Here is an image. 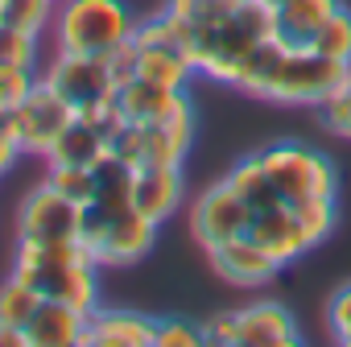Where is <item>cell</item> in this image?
I'll list each match as a JSON object with an SVG mask.
<instances>
[{
	"label": "cell",
	"mask_w": 351,
	"mask_h": 347,
	"mask_svg": "<svg viewBox=\"0 0 351 347\" xmlns=\"http://www.w3.org/2000/svg\"><path fill=\"white\" fill-rule=\"evenodd\" d=\"M136 46H141L136 79H149V83L169 87V91H186V83L199 75L182 46H169V42H136Z\"/></svg>",
	"instance_id": "d6986e66"
},
{
	"label": "cell",
	"mask_w": 351,
	"mask_h": 347,
	"mask_svg": "<svg viewBox=\"0 0 351 347\" xmlns=\"http://www.w3.org/2000/svg\"><path fill=\"white\" fill-rule=\"evenodd\" d=\"M104 62H108V75H112L116 91H120L124 83H132V79H136V67H141V46H136V38L112 46V50L104 54Z\"/></svg>",
	"instance_id": "1f68e13d"
},
{
	"label": "cell",
	"mask_w": 351,
	"mask_h": 347,
	"mask_svg": "<svg viewBox=\"0 0 351 347\" xmlns=\"http://www.w3.org/2000/svg\"><path fill=\"white\" fill-rule=\"evenodd\" d=\"M91 174H95V207H104V211H124V207H132V182H136V169L124 161V157H116L112 149L91 165Z\"/></svg>",
	"instance_id": "44dd1931"
},
{
	"label": "cell",
	"mask_w": 351,
	"mask_h": 347,
	"mask_svg": "<svg viewBox=\"0 0 351 347\" xmlns=\"http://www.w3.org/2000/svg\"><path fill=\"white\" fill-rule=\"evenodd\" d=\"M261 165L269 174V182L277 187V195L285 203H306V199H335L339 191V169L326 153L298 145V141H281L261 149Z\"/></svg>",
	"instance_id": "277c9868"
},
{
	"label": "cell",
	"mask_w": 351,
	"mask_h": 347,
	"mask_svg": "<svg viewBox=\"0 0 351 347\" xmlns=\"http://www.w3.org/2000/svg\"><path fill=\"white\" fill-rule=\"evenodd\" d=\"M54 5L58 0H0V21L25 34H42L54 21Z\"/></svg>",
	"instance_id": "d4e9b609"
},
{
	"label": "cell",
	"mask_w": 351,
	"mask_h": 347,
	"mask_svg": "<svg viewBox=\"0 0 351 347\" xmlns=\"http://www.w3.org/2000/svg\"><path fill=\"white\" fill-rule=\"evenodd\" d=\"M335 9H339V0H285L277 9V38L289 46H310Z\"/></svg>",
	"instance_id": "ffe728a7"
},
{
	"label": "cell",
	"mask_w": 351,
	"mask_h": 347,
	"mask_svg": "<svg viewBox=\"0 0 351 347\" xmlns=\"http://www.w3.org/2000/svg\"><path fill=\"white\" fill-rule=\"evenodd\" d=\"M153 343H157V318L141 310L95 306L87 314V347H153Z\"/></svg>",
	"instance_id": "9a60e30c"
},
{
	"label": "cell",
	"mask_w": 351,
	"mask_h": 347,
	"mask_svg": "<svg viewBox=\"0 0 351 347\" xmlns=\"http://www.w3.org/2000/svg\"><path fill=\"white\" fill-rule=\"evenodd\" d=\"M25 343L29 347H87V310L42 298L38 314L25 322Z\"/></svg>",
	"instance_id": "4fadbf2b"
},
{
	"label": "cell",
	"mask_w": 351,
	"mask_h": 347,
	"mask_svg": "<svg viewBox=\"0 0 351 347\" xmlns=\"http://www.w3.org/2000/svg\"><path fill=\"white\" fill-rule=\"evenodd\" d=\"M50 182L79 207L95 203V174L87 165H50Z\"/></svg>",
	"instance_id": "4316f807"
},
{
	"label": "cell",
	"mask_w": 351,
	"mask_h": 347,
	"mask_svg": "<svg viewBox=\"0 0 351 347\" xmlns=\"http://www.w3.org/2000/svg\"><path fill=\"white\" fill-rule=\"evenodd\" d=\"M38 38L42 34H25L17 25L0 21V62H17V67H38Z\"/></svg>",
	"instance_id": "f1b7e54d"
},
{
	"label": "cell",
	"mask_w": 351,
	"mask_h": 347,
	"mask_svg": "<svg viewBox=\"0 0 351 347\" xmlns=\"http://www.w3.org/2000/svg\"><path fill=\"white\" fill-rule=\"evenodd\" d=\"M195 141V104H182L161 124H124L112 141V153L124 157L132 169L149 165H182Z\"/></svg>",
	"instance_id": "8992f818"
},
{
	"label": "cell",
	"mask_w": 351,
	"mask_h": 347,
	"mask_svg": "<svg viewBox=\"0 0 351 347\" xmlns=\"http://www.w3.org/2000/svg\"><path fill=\"white\" fill-rule=\"evenodd\" d=\"M310 50H318L322 58H335V62H351V13L343 5L322 21V29L314 34Z\"/></svg>",
	"instance_id": "603a6c76"
},
{
	"label": "cell",
	"mask_w": 351,
	"mask_h": 347,
	"mask_svg": "<svg viewBox=\"0 0 351 347\" xmlns=\"http://www.w3.org/2000/svg\"><path fill=\"white\" fill-rule=\"evenodd\" d=\"M141 13L128 0H58L54 5V46L71 54H108L128 42Z\"/></svg>",
	"instance_id": "3957f363"
},
{
	"label": "cell",
	"mask_w": 351,
	"mask_h": 347,
	"mask_svg": "<svg viewBox=\"0 0 351 347\" xmlns=\"http://www.w3.org/2000/svg\"><path fill=\"white\" fill-rule=\"evenodd\" d=\"M116 99H120V112H124L128 124H161V120H169L173 112H178L182 104H191L186 91H169V87H157L149 79L124 83L116 91Z\"/></svg>",
	"instance_id": "e0dca14e"
},
{
	"label": "cell",
	"mask_w": 351,
	"mask_h": 347,
	"mask_svg": "<svg viewBox=\"0 0 351 347\" xmlns=\"http://www.w3.org/2000/svg\"><path fill=\"white\" fill-rule=\"evenodd\" d=\"M13 277L34 285L42 298L71 302L87 314L99 306V261L83 240H58V244L17 240Z\"/></svg>",
	"instance_id": "7a4b0ae2"
},
{
	"label": "cell",
	"mask_w": 351,
	"mask_h": 347,
	"mask_svg": "<svg viewBox=\"0 0 351 347\" xmlns=\"http://www.w3.org/2000/svg\"><path fill=\"white\" fill-rule=\"evenodd\" d=\"M79 215L83 207L71 203L50 178L34 187L21 199L17 211V240H38V244H58V240H79Z\"/></svg>",
	"instance_id": "9c48e42d"
},
{
	"label": "cell",
	"mask_w": 351,
	"mask_h": 347,
	"mask_svg": "<svg viewBox=\"0 0 351 347\" xmlns=\"http://www.w3.org/2000/svg\"><path fill=\"white\" fill-rule=\"evenodd\" d=\"M17 157H21V145L13 141V132H9V124H5V120H0V174H5V169H9V165L17 161Z\"/></svg>",
	"instance_id": "e575fe53"
},
{
	"label": "cell",
	"mask_w": 351,
	"mask_h": 347,
	"mask_svg": "<svg viewBox=\"0 0 351 347\" xmlns=\"http://www.w3.org/2000/svg\"><path fill=\"white\" fill-rule=\"evenodd\" d=\"M108 149H112V145H108L104 128H99L95 120H87V116H75V120L58 132V141L46 149V161H50V165H87V169H91Z\"/></svg>",
	"instance_id": "ac0fdd59"
},
{
	"label": "cell",
	"mask_w": 351,
	"mask_h": 347,
	"mask_svg": "<svg viewBox=\"0 0 351 347\" xmlns=\"http://www.w3.org/2000/svg\"><path fill=\"white\" fill-rule=\"evenodd\" d=\"M326 322H330L335 343H347V347H351V285H343V289L330 294V302H326Z\"/></svg>",
	"instance_id": "d6a6232c"
},
{
	"label": "cell",
	"mask_w": 351,
	"mask_h": 347,
	"mask_svg": "<svg viewBox=\"0 0 351 347\" xmlns=\"http://www.w3.org/2000/svg\"><path fill=\"white\" fill-rule=\"evenodd\" d=\"M252 224V211L244 207V199L228 187V178H219L215 187H207L195 207H191V232L203 248H215L223 240H236L244 236Z\"/></svg>",
	"instance_id": "30bf717a"
},
{
	"label": "cell",
	"mask_w": 351,
	"mask_h": 347,
	"mask_svg": "<svg viewBox=\"0 0 351 347\" xmlns=\"http://www.w3.org/2000/svg\"><path fill=\"white\" fill-rule=\"evenodd\" d=\"M38 67H17V62H0V120H5L34 87H38Z\"/></svg>",
	"instance_id": "484cf974"
},
{
	"label": "cell",
	"mask_w": 351,
	"mask_h": 347,
	"mask_svg": "<svg viewBox=\"0 0 351 347\" xmlns=\"http://www.w3.org/2000/svg\"><path fill=\"white\" fill-rule=\"evenodd\" d=\"M203 322L195 318H157V347H203Z\"/></svg>",
	"instance_id": "4dcf8cb0"
},
{
	"label": "cell",
	"mask_w": 351,
	"mask_h": 347,
	"mask_svg": "<svg viewBox=\"0 0 351 347\" xmlns=\"http://www.w3.org/2000/svg\"><path fill=\"white\" fill-rule=\"evenodd\" d=\"M42 79L75 108V116H95L116 95V83L108 75L104 54H71V50H58V58L50 62V71Z\"/></svg>",
	"instance_id": "52a82bcc"
},
{
	"label": "cell",
	"mask_w": 351,
	"mask_h": 347,
	"mask_svg": "<svg viewBox=\"0 0 351 347\" xmlns=\"http://www.w3.org/2000/svg\"><path fill=\"white\" fill-rule=\"evenodd\" d=\"M289 343H302V331L281 302H252L236 310V347H289Z\"/></svg>",
	"instance_id": "5bb4252c"
},
{
	"label": "cell",
	"mask_w": 351,
	"mask_h": 347,
	"mask_svg": "<svg viewBox=\"0 0 351 347\" xmlns=\"http://www.w3.org/2000/svg\"><path fill=\"white\" fill-rule=\"evenodd\" d=\"M293 211H298L310 244H322L330 236V228H335V199H306V203H293Z\"/></svg>",
	"instance_id": "f546056e"
},
{
	"label": "cell",
	"mask_w": 351,
	"mask_h": 347,
	"mask_svg": "<svg viewBox=\"0 0 351 347\" xmlns=\"http://www.w3.org/2000/svg\"><path fill=\"white\" fill-rule=\"evenodd\" d=\"M248 236H252L277 265H289V261H298L302 252L314 248L310 236H306V228H302V219H298V211H293V203H273V207L256 211L252 224H248Z\"/></svg>",
	"instance_id": "8fae6325"
},
{
	"label": "cell",
	"mask_w": 351,
	"mask_h": 347,
	"mask_svg": "<svg viewBox=\"0 0 351 347\" xmlns=\"http://www.w3.org/2000/svg\"><path fill=\"white\" fill-rule=\"evenodd\" d=\"M265 5H269V9H273V13H277V9H281V5H285V0H265Z\"/></svg>",
	"instance_id": "8d00e7d4"
},
{
	"label": "cell",
	"mask_w": 351,
	"mask_h": 347,
	"mask_svg": "<svg viewBox=\"0 0 351 347\" xmlns=\"http://www.w3.org/2000/svg\"><path fill=\"white\" fill-rule=\"evenodd\" d=\"M75 120V108L46 83L38 79V87L5 116L13 141L21 145V153H34V157H46V149L58 141V132Z\"/></svg>",
	"instance_id": "ba28073f"
},
{
	"label": "cell",
	"mask_w": 351,
	"mask_h": 347,
	"mask_svg": "<svg viewBox=\"0 0 351 347\" xmlns=\"http://www.w3.org/2000/svg\"><path fill=\"white\" fill-rule=\"evenodd\" d=\"M347 75H351V62H335L310 46H289L281 38H269L252 54L236 91L289 104V108H318Z\"/></svg>",
	"instance_id": "6da1fadb"
},
{
	"label": "cell",
	"mask_w": 351,
	"mask_h": 347,
	"mask_svg": "<svg viewBox=\"0 0 351 347\" xmlns=\"http://www.w3.org/2000/svg\"><path fill=\"white\" fill-rule=\"evenodd\" d=\"M38 306H42V294L34 285H25L21 277H9L5 285H0V318L5 322L25 331V322L38 314Z\"/></svg>",
	"instance_id": "cb8c5ba5"
},
{
	"label": "cell",
	"mask_w": 351,
	"mask_h": 347,
	"mask_svg": "<svg viewBox=\"0 0 351 347\" xmlns=\"http://www.w3.org/2000/svg\"><path fill=\"white\" fill-rule=\"evenodd\" d=\"M0 347H29V343H25V331L0 318Z\"/></svg>",
	"instance_id": "d590c367"
},
{
	"label": "cell",
	"mask_w": 351,
	"mask_h": 347,
	"mask_svg": "<svg viewBox=\"0 0 351 347\" xmlns=\"http://www.w3.org/2000/svg\"><path fill=\"white\" fill-rule=\"evenodd\" d=\"M228 187L244 199V207L256 215V211H265V207H273V203H285L281 195H277V187L269 182V174H265V165H261V153H252V157H240L228 174Z\"/></svg>",
	"instance_id": "7402d4cb"
},
{
	"label": "cell",
	"mask_w": 351,
	"mask_h": 347,
	"mask_svg": "<svg viewBox=\"0 0 351 347\" xmlns=\"http://www.w3.org/2000/svg\"><path fill=\"white\" fill-rule=\"evenodd\" d=\"M132 207L145 219H153V224L173 219V211L182 207V165H149V169H136Z\"/></svg>",
	"instance_id": "2e32d148"
},
{
	"label": "cell",
	"mask_w": 351,
	"mask_h": 347,
	"mask_svg": "<svg viewBox=\"0 0 351 347\" xmlns=\"http://www.w3.org/2000/svg\"><path fill=\"white\" fill-rule=\"evenodd\" d=\"M153 236H157V224L145 219L136 207L104 211V207L87 203L83 215H79V240L91 248V256L99 265H132V261H141L153 248Z\"/></svg>",
	"instance_id": "5b68a950"
},
{
	"label": "cell",
	"mask_w": 351,
	"mask_h": 347,
	"mask_svg": "<svg viewBox=\"0 0 351 347\" xmlns=\"http://www.w3.org/2000/svg\"><path fill=\"white\" fill-rule=\"evenodd\" d=\"M207 256H211L215 273H219L228 285H265V281L277 277V269H281L248 232L236 236V240H223V244L207 248Z\"/></svg>",
	"instance_id": "7c38bea8"
},
{
	"label": "cell",
	"mask_w": 351,
	"mask_h": 347,
	"mask_svg": "<svg viewBox=\"0 0 351 347\" xmlns=\"http://www.w3.org/2000/svg\"><path fill=\"white\" fill-rule=\"evenodd\" d=\"M203 335H207V343L236 347V310H223V314H211V318H203Z\"/></svg>",
	"instance_id": "836d02e7"
},
{
	"label": "cell",
	"mask_w": 351,
	"mask_h": 347,
	"mask_svg": "<svg viewBox=\"0 0 351 347\" xmlns=\"http://www.w3.org/2000/svg\"><path fill=\"white\" fill-rule=\"evenodd\" d=\"M318 112H322V124L335 132V136H343V141H351V75L318 104Z\"/></svg>",
	"instance_id": "83f0119b"
}]
</instances>
